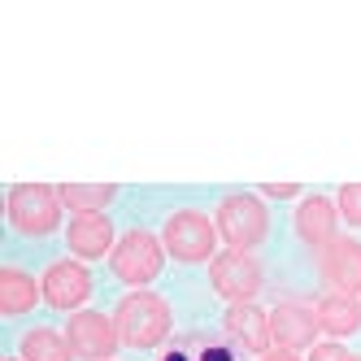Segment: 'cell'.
Masks as SVG:
<instances>
[{
  "label": "cell",
  "mask_w": 361,
  "mask_h": 361,
  "mask_svg": "<svg viewBox=\"0 0 361 361\" xmlns=\"http://www.w3.org/2000/svg\"><path fill=\"white\" fill-rule=\"evenodd\" d=\"M318 270H322V279L331 283L335 292L357 296V292H361V240L335 235V240L318 252Z\"/></svg>",
  "instance_id": "9c48e42d"
},
{
  "label": "cell",
  "mask_w": 361,
  "mask_h": 361,
  "mask_svg": "<svg viewBox=\"0 0 361 361\" xmlns=\"http://www.w3.org/2000/svg\"><path fill=\"white\" fill-rule=\"evenodd\" d=\"M335 209L348 226H361V183H344L340 196H335Z\"/></svg>",
  "instance_id": "ac0fdd59"
},
{
  "label": "cell",
  "mask_w": 361,
  "mask_h": 361,
  "mask_svg": "<svg viewBox=\"0 0 361 361\" xmlns=\"http://www.w3.org/2000/svg\"><path fill=\"white\" fill-rule=\"evenodd\" d=\"M262 361H300L296 353H288V348H274V353H266Z\"/></svg>",
  "instance_id": "44dd1931"
},
{
  "label": "cell",
  "mask_w": 361,
  "mask_h": 361,
  "mask_svg": "<svg viewBox=\"0 0 361 361\" xmlns=\"http://www.w3.org/2000/svg\"><path fill=\"white\" fill-rule=\"evenodd\" d=\"M161 244L166 252L174 257V262H209L214 257V244H218V231L214 222L196 214V209H178L166 218V231H161Z\"/></svg>",
  "instance_id": "5b68a950"
},
{
  "label": "cell",
  "mask_w": 361,
  "mask_h": 361,
  "mask_svg": "<svg viewBox=\"0 0 361 361\" xmlns=\"http://www.w3.org/2000/svg\"><path fill=\"white\" fill-rule=\"evenodd\" d=\"M266 231H270V214H266V204L248 196V192H235V196H226L218 204V235L231 244V248H257L266 240Z\"/></svg>",
  "instance_id": "277c9868"
},
{
  "label": "cell",
  "mask_w": 361,
  "mask_h": 361,
  "mask_svg": "<svg viewBox=\"0 0 361 361\" xmlns=\"http://www.w3.org/2000/svg\"><path fill=\"white\" fill-rule=\"evenodd\" d=\"M262 192H266V196H274V200H288V196H296L300 188H296V183H266Z\"/></svg>",
  "instance_id": "ffe728a7"
},
{
  "label": "cell",
  "mask_w": 361,
  "mask_h": 361,
  "mask_svg": "<svg viewBox=\"0 0 361 361\" xmlns=\"http://www.w3.org/2000/svg\"><path fill=\"white\" fill-rule=\"evenodd\" d=\"M335 226H340V209H335V200L326 196H305L300 209H296V235L309 244V248H326L335 240Z\"/></svg>",
  "instance_id": "7c38bea8"
},
{
  "label": "cell",
  "mask_w": 361,
  "mask_h": 361,
  "mask_svg": "<svg viewBox=\"0 0 361 361\" xmlns=\"http://www.w3.org/2000/svg\"><path fill=\"white\" fill-rule=\"evenodd\" d=\"M9 222L22 235H53L61 226V192L48 183L9 188Z\"/></svg>",
  "instance_id": "7a4b0ae2"
},
{
  "label": "cell",
  "mask_w": 361,
  "mask_h": 361,
  "mask_svg": "<svg viewBox=\"0 0 361 361\" xmlns=\"http://www.w3.org/2000/svg\"><path fill=\"white\" fill-rule=\"evenodd\" d=\"M39 296H44V288H39L27 270H18V266H5V270H0V314H5V318L31 314Z\"/></svg>",
  "instance_id": "5bb4252c"
},
{
  "label": "cell",
  "mask_w": 361,
  "mask_h": 361,
  "mask_svg": "<svg viewBox=\"0 0 361 361\" xmlns=\"http://www.w3.org/2000/svg\"><path fill=\"white\" fill-rule=\"evenodd\" d=\"M314 309H318V326H322L326 335H335V340H344V335H353V331L361 326V305H357V296L326 292Z\"/></svg>",
  "instance_id": "9a60e30c"
},
{
  "label": "cell",
  "mask_w": 361,
  "mask_h": 361,
  "mask_svg": "<svg viewBox=\"0 0 361 361\" xmlns=\"http://www.w3.org/2000/svg\"><path fill=\"white\" fill-rule=\"evenodd\" d=\"M318 331H322V326H318V309H309V305H300V300H283V305L270 309V335H274V344L288 348V353L314 348Z\"/></svg>",
  "instance_id": "ba28073f"
},
{
  "label": "cell",
  "mask_w": 361,
  "mask_h": 361,
  "mask_svg": "<svg viewBox=\"0 0 361 361\" xmlns=\"http://www.w3.org/2000/svg\"><path fill=\"white\" fill-rule=\"evenodd\" d=\"M114 322L126 348H157L170 335V305L157 292H131L122 296Z\"/></svg>",
  "instance_id": "6da1fadb"
},
{
  "label": "cell",
  "mask_w": 361,
  "mask_h": 361,
  "mask_svg": "<svg viewBox=\"0 0 361 361\" xmlns=\"http://www.w3.org/2000/svg\"><path fill=\"white\" fill-rule=\"evenodd\" d=\"M348 361H361V357H353V353H348Z\"/></svg>",
  "instance_id": "7402d4cb"
},
{
  "label": "cell",
  "mask_w": 361,
  "mask_h": 361,
  "mask_svg": "<svg viewBox=\"0 0 361 361\" xmlns=\"http://www.w3.org/2000/svg\"><path fill=\"white\" fill-rule=\"evenodd\" d=\"M222 326H226V335L244 353H262L266 357V348L274 340V335H270V314H262L257 305H231L226 318H222Z\"/></svg>",
  "instance_id": "4fadbf2b"
},
{
  "label": "cell",
  "mask_w": 361,
  "mask_h": 361,
  "mask_svg": "<svg viewBox=\"0 0 361 361\" xmlns=\"http://www.w3.org/2000/svg\"><path fill=\"white\" fill-rule=\"evenodd\" d=\"M22 357H27V361H70L74 348H70L66 335L48 331V326H35V331L22 335Z\"/></svg>",
  "instance_id": "e0dca14e"
},
{
  "label": "cell",
  "mask_w": 361,
  "mask_h": 361,
  "mask_svg": "<svg viewBox=\"0 0 361 361\" xmlns=\"http://www.w3.org/2000/svg\"><path fill=\"white\" fill-rule=\"evenodd\" d=\"M5 361H18V357H5Z\"/></svg>",
  "instance_id": "603a6c76"
},
{
  "label": "cell",
  "mask_w": 361,
  "mask_h": 361,
  "mask_svg": "<svg viewBox=\"0 0 361 361\" xmlns=\"http://www.w3.org/2000/svg\"><path fill=\"white\" fill-rule=\"evenodd\" d=\"M39 288H44V300L53 309H79L92 296V274L79 262H53L44 270Z\"/></svg>",
  "instance_id": "30bf717a"
},
{
  "label": "cell",
  "mask_w": 361,
  "mask_h": 361,
  "mask_svg": "<svg viewBox=\"0 0 361 361\" xmlns=\"http://www.w3.org/2000/svg\"><path fill=\"white\" fill-rule=\"evenodd\" d=\"M309 361H348V348H340V344H314Z\"/></svg>",
  "instance_id": "d6986e66"
},
{
  "label": "cell",
  "mask_w": 361,
  "mask_h": 361,
  "mask_svg": "<svg viewBox=\"0 0 361 361\" xmlns=\"http://www.w3.org/2000/svg\"><path fill=\"white\" fill-rule=\"evenodd\" d=\"M209 283L231 305H252V296L262 292V266H257L252 252L231 248V252H218L209 262Z\"/></svg>",
  "instance_id": "8992f818"
},
{
  "label": "cell",
  "mask_w": 361,
  "mask_h": 361,
  "mask_svg": "<svg viewBox=\"0 0 361 361\" xmlns=\"http://www.w3.org/2000/svg\"><path fill=\"white\" fill-rule=\"evenodd\" d=\"M57 192H61V204L74 209V214H105L114 204V196H118L114 183H66Z\"/></svg>",
  "instance_id": "2e32d148"
},
{
  "label": "cell",
  "mask_w": 361,
  "mask_h": 361,
  "mask_svg": "<svg viewBox=\"0 0 361 361\" xmlns=\"http://www.w3.org/2000/svg\"><path fill=\"white\" fill-rule=\"evenodd\" d=\"M66 244H70L74 257L96 262V257L114 252V222L105 214H74L70 218V231H66Z\"/></svg>",
  "instance_id": "8fae6325"
},
{
  "label": "cell",
  "mask_w": 361,
  "mask_h": 361,
  "mask_svg": "<svg viewBox=\"0 0 361 361\" xmlns=\"http://www.w3.org/2000/svg\"><path fill=\"white\" fill-rule=\"evenodd\" d=\"M161 262H166V244L157 235H148V231H126V235L114 244L109 252V266L122 283H131V288H144L161 274Z\"/></svg>",
  "instance_id": "3957f363"
},
{
  "label": "cell",
  "mask_w": 361,
  "mask_h": 361,
  "mask_svg": "<svg viewBox=\"0 0 361 361\" xmlns=\"http://www.w3.org/2000/svg\"><path fill=\"white\" fill-rule=\"evenodd\" d=\"M66 340H70L74 357L109 361V357H114V348L122 344V335H118V322H114V318L96 314V309H79V314L70 318V326H66Z\"/></svg>",
  "instance_id": "52a82bcc"
}]
</instances>
